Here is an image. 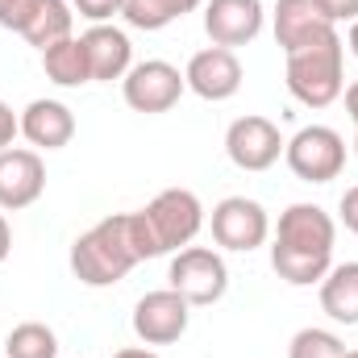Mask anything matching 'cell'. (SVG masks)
<instances>
[{
  "instance_id": "obj_1",
  "label": "cell",
  "mask_w": 358,
  "mask_h": 358,
  "mask_svg": "<svg viewBox=\"0 0 358 358\" xmlns=\"http://www.w3.org/2000/svg\"><path fill=\"white\" fill-rule=\"evenodd\" d=\"M338 221L321 204H287L271 234V271L292 287H313L334 267Z\"/></svg>"
},
{
  "instance_id": "obj_2",
  "label": "cell",
  "mask_w": 358,
  "mask_h": 358,
  "mask_svg": "<svg viewBox=\"0 0 358 358\" xmlns=\"http://www.w3.org/2000/svg\"><path fill=\"white\" fill-rule=\"evenodd\" d=\"M200 229H204V204L187 187H167L146 208L129 213V234H134V246H138L142 263L192 246Z\"/></svg>"
},
{
  "instance_id": "obj_3",
  "label": "cell",
  "mask_w": 358,
  "mask_h": 358,
  "mask_svg": "<svg viewBox=\"0 0 358 358\" xmlns=\"http://www.w3.org/2000/svg\"><path fill=\"white\" fill-rule=\"evenodd\" d=\"M71 275L84 287H113L121 283L129 271L142 263L134 234H129V213H113L104 221H96L88 234H80L71 242Z\"/></svg>"
},
{
  "instance_id": "obj_4",
  "label": "cell",
  "mask_w": 358,
  "mask_h": 358,
  "mask_svg": "<svg viewBox=\"0 0 358 358\" xmlns=\"http://www.w3.org/2000/svg\"><path fill=\"white\" fill-rule=\"evenodd\" d=\"M287 59V71H283V84L292 92V100H300L304 108H329L334 100H342L346 92V42L342 34H325L292 55Z\"/></svg>"
},
{
  "instance_id": "obj_5",
  "label": "cell",
  "mask_w": 358,
  "mask_h": 358,
  "mask_svg": "<svg viewBox=\"0 0 358 358\" xmlns=\"http://www.w3.org/2000/svg\"><path fill=\"white\" fill-rule=\"evenodd\" d=\"M167 287H176L192 308H208L229 292V267L213 246H183L171 255Z\"/></svg>"
},
{
  "instance_id": "obj_6",
  "label": "cell",
  "mask_w": 358,
  "mask_h": 358,
  "mask_svg": "<svg viewBox=\"0 0 358 358\" xmlns=\"http://www.w3.org/2000/svg\"><path fill=\"white\" fill-rule=\"evenodd\" d=\"M287 171L304 183H329L346 167V138L334 125H304L300 134L287 138L283 146Z\"/></svg>"
},
{
  "instance_id": "obj_7",
  "label": "cell",
  "mask_w": 358,
  "mask_h": 358,
  "mask_svg": "<svg viewBox=\"0 0 358 358\" xmlns=\"http://www.w3.org/2000/svg\"><path fill=\"white\" fill-rule=\"evenodd\" d=\"M0 29L46 50L76 34V13L67 0H0Z\"/></svg>"
},
{
  "instance_id": "obj_8",
  "label": "cell",
  "mask_w": 358,
  "mask_h": 358,
  "mask_svg": "<svg viewBox=\"0 0 358 358\" xmlns=\"http://www.w3.org/2000/svg\"><path fill=\"white\" fill-rule=\"evenodd\" d=\"M213 242L221 250H234V255H250L259 246H267L271 238V217L267 208L250 196H225L213 204Z\"/></svg>"
},
{
  "instance_id": "obj_9",
  "label": "cell",
  "mask_w": 358,
  "mask_h": 358,
  "mask_svg": "<svg viewBox=\"0 0 358 358\" xmlns=\"http://www.w3.org/2000/svg\"><path fill=\"white\" fill-rule=\"evenodd\" d=\"M187 92L183 84V71L167 59H146V63H134L121 80V96L134 113H146V117H159V113H171L179 104V96Z\"/></svg>"
},
{
  "instance_id": "obj_10",
  "label": "cell",
  "mask_w": 358,
  "mask_h": 358,
  "mask_svg": "<svg viewBox=\"0 0 358 358\" xmlns=\"http://www.w3.org/2000/svg\"><path fill=\"white\" fill-rule=\"evenodd\" d=\"M283 146L287 142H283L279 125L271 117H259V113H246V117H238L225 129V155H229V163L238 171H250V176L271 171L283 159Z\"/></svg>"
},
{
  "instance_id": "obj_11",
  "label": "cell",
  "mask_w": 358,
  "mask_h": 358,
  "mask_svg": "<svg viewBox=\"0 0 358 358\" xmlns=\"http://www.w3.org/2000/svg\"><path fill=\"white\" fill-rule=\"evenodd\" d=\"M187 321H192V304L179 296L176 287H159V292H146L138 304H134V334L142 346H171L187 334Z\"/></svg>"
},
{
  "instance_id": "obj_12",
  "label": "cell",
  "mask_w": 358,
  "mask_h": 358,
  "mask_svg": "<svg viewBox=\"0 0 358 358\" xmlns=\"http://www.w3.org/2000/svg\"><path fill=\"white\" fill-rule=\"evenodd\" d=\"M242 59L238 50H225V46H204L187 59L183 67V84L187 92H196L200 100L208 104H221V100H234L242 92Z\"/></svg>"
},
{
  "instance_id": "obj_13",
  "label": "cell",
  "mask_w": 358,
  "mask_h": 358,
  "mask_svg": "<svg viewBox=\"0 0 358 358\" xmlns=\"http://www.w3.org/2000/svg\"><path fill=\"white\" fill-rule=\"evenodd\" d=\"M46 192V163L29 146L0 150V213H21Z\"/></svg>"
},
{
  "instance_id": "obj_14",
  "label": "cell",
  "mask_w": 358,
  "mask_h": 358,
  "mask_svg": "<svg viewBox=\"0 0 358 358\" xmlns=\"http://www.w3.org/2000/svg\"><path fill=\"white\" fill-rule=\"evenodd\" d=\"M267 25V8L263 0H208L204 4V34L213 46L238 50L250 46Z\"/></svg>"
},
{
  "instance_id": "obj_15",
  "label": "cell",
  "mask_w": 358,
  "mask_h": 358,
  "mask_svg": "<svg viewBox=\"0 0 358 358\" xmlns=\"http://www.w3.org/2000/svg\"><path fill=\"white\" fill-rule=\"evenodd\" d=\"M271 29H275L279 50L292 55V50H300V46H308V42L334 34L338 25L325 17V8H321L317 0H279V4L271 8Z\"/></svg>"
},
{
  "instance_id": "obj_16",
  "label": "cell",
  "mask_w": 358,
  "mask_h": 358,
  "mask_svg": "<svg viewBox=\"0 0 358 358\" xmlns=\"http://www.w3.org/2000/svg\"><path fill=\"white\" fill-rule=\"evenodd\" d=\"M80 42H84V55H88L92 84L125 80V71L134 67V42L117 25H92L88 34H80Z\"/></svg>"
},
{
  "instance_id": "obj_17",
  "label": "cell",
  "mask_w": 358,
  "mask_h": 358,
  "mask_svg": "<svg viewBox=\"0 0 358 358\" xmlns=\"http://www.w3.org/2000/svg\"><path fill=\"white\" fill-rule=\"evenodd\" d=\"M21 138L34 150H63L76 138V113L63 100H29L21 108Z\"/></svg>"
},
{
  "instance_id": "obj_18",
  "label": "cell",
  "mask_w": 358,
  "mask_h": 358,
  "mask_svg": "<svg viewBox=\"0 0 358 358\" xmlns=\"http://www.w3.org/2000/svg\"><path fill=\"white\" fill-rule=\"evenodd\" d=\"M321 313L334 325H358V263H338L321 279Z\"/></svg>"
},
{
  "instance_id": "obj_19",
  "label": "cell",
  "mask_w": 358,
  "mask_h": 358,
  "mask_svg": "<svg viewBox=\"0 0 358 358\" xmlns=\"http://www.w3.org/2000/svg\"><path fill=\"white\" fill-rule=\"evenodd\" d=\"M42 71H46V80L59 84V88H84V84H92L88 55H84V42H80L76 34L42 50Z\"/></svg>"
},
{
  "instance_id": "obj_20",
  "label": "cell",
  "mask_w": 358,
  "mask_h": 358,
  "mask_svg": "<svg viewBox=\"0 0 358 358\" xmlns=\"http://www.w3.org/2000/svg\"><path fill=\"white\" fill-rule=\"evenodd\" d=\"M200 4H204V0H125V4H121V17H125L134 29L155 34V29H167V25L183 21V17L196 13Z\"/></svg>"
},
{
  "instance_id": "obj_21",
  "label": "cell",
  "mask_w": 358,
  "mask_h": 358,
  "mask_svg": "<svg viewBox=\"0 0 358 358\" xmlns=\"http://www.w3.org/2000/svg\"><path fill=\"white\" fill-rule=\"evenodd\" d=\"M4 358H59V334L46 321H21L4 338Z\"/></svg>"
},
{
  "instance_id": "obj_22",
  "label": "cell",
  "mask_w": 358,
  "mask_h": 358,
  "mask_svg": "<svg viewBox=\"0 0 358 358\" xmlns=\"http://www.w3.org/2000/svg\"><path fill=\"white\" fill-rule=\"evenodd\" d=\"M287 358H346V342L334 334V329H300L292 342H287Z\"/></svg>"
},
{
  "instance_id": "obj_23",
  "label": "cell",
  "mask_w": 358,
  "mask_h": 358,
  "mask_svg": "<svg viewBox=\"0 0 358 358\" xmlns=\"http://www.w3.org/2000/svg\"><path fill=\"white\" fill-rule=\"evenodd\" d=\"M121 4L125 0H71V8L80 17H88L92 25H108L113 17H121Z\"/></svg>"
},
{
  "instance_id": "obj_24",
  "label": "cell",
  "mask_w": 358,
  "mask_h": 358,
  "mask_svg": "<svg viewBox=\"0 0 358 358\" xmlns=\"http://www.w3.org/2000/svg\"><path fill=\"white\" fill-rule=\"evenodd\" d=\"M338 221H342V225L358 238V183L342 192V200H338Z\"/></svg>"
},
{
  "instance_id": "obj_25",
  "label": "cell",
  "mask_w": 358,
  "mask_h": 358,
  "mask_svg": "<svg viewBox=\"0 0 358 358\" xmlns=\"http://www.w3.org/2000/svg\"><path fill=\"white\" fill-rule=\"evenodd\" d=\"M321 8H325V17L334 21V25H350V21H358V0H317Z\"/></svg>"
},
{
  "instance_id": "obj_26",
  "label": "cell",
  "mask_w": 358,
  "mask_h": 358,
  "mask_svg": "<svg viewBox=\"0 0 358 358\" xmlns=\"http://www.w3.org/2000/svg\"><path fill=\"white\" fill-rule=\"evenodd\" d=\"M21 134V113H13L4 100H0V150H8Z\"/></svg>"
},
{
  "instance_id": "obj_27",
  "label": "cell",
  "mask_w": 358,
  "mask_h": 358,
  "mask_svg": "<svg viewBox=\"0 0 358 358\" xmlns=\"http://www.w3.org/2000/svg\"><path fill=\"white\" fill-rule=\"evenodd\" d=\"M342 96H346V113H350V121H355V159H358V80L342 92Z\"/></svg>"
},
{
  "instance_id": "obj_28",
  "label": "cell",
  "mask_w": 358,
  "mask_h": 358,
  "mask_svg": "<svg viewBox=\"0 0 358 358\" xmlns=\"http://www.w3.org/2000/svg\"><path fill=\"white\" fill-rule=\"evenodd\" d=\"M13 255V229H8V221H4V213H0V263Z\"/></svg>"
},
{
  "instance_id": "obj_29",
  "label": "cell",
  "mask_w": 358,
  "mask_h": 358,
  "mask_svg": "<svg viewBox=\"0 0 358 358\" xmlns=\"http://www.w3.org/2000/svg\"><path fill=\"white\" fill-rule=\"evenodd\" d=\"M113 358H159L155 350H146V346H125V350H117Z\"/></svg>"
},
{
  "instance_id": "obj_30",
  "label": "cell",
  "mask_w": 358,
  "mask_h": 358,
  "mask_svg": "<svg viewBox=\"0 0 358 358\" xmlns=\"http://www.w3.org/2000/svg\"><path fill=\"white\" fill-rule=\"evenodd\" d=\"M346 42H350V55L358 59V21H350V34H346Z\"/></svg>"
},
{
  "instance_id": "obj_31",
  "label": "cell",
  "mask_w": 358,
  "mask_h": 358,
  "mask_svg": "<svg viewBox=\"0 0 358 358\" xmlns=\"http://www.w3.org/2000/svg\"><path fill=\"white\" fill-rule=\"evenodd\" d=\"M346 358H358V350H346Z\"/></svg>"
}]
</instances>
